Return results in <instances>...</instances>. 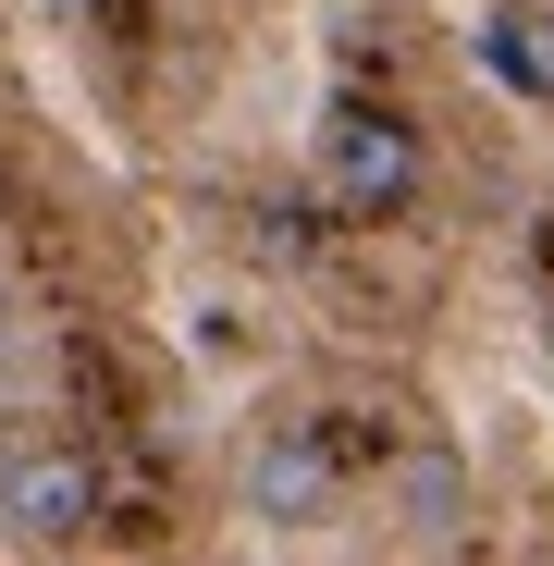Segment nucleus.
Masks as SVG:
<instances>
[{"label":"nucleus","instance_id":"f257e3e1","mask_svg":"<svg viewBox=\"0 0 554 566\" xmlns=\"http://www.w3.org/2000/svg\"><path fill=\"white\" fill-rule=\"evenodd\" d=\"M419 185H431V148H419L407 112L345 99V112L321 124V210H333V222H407Z\"/></svg>","mask_w":554,"mask_h":566},{"label":"nucleus","instance_id":"f03ea898","mask_svg":"<svg viewBox=\"0 0 554 566\" xmlns=\"http://www.w3.org/2000/svg\"><path fill=\"white\" fill-rule=\"evenodd\" d=\"M234 505H247L259 530H321V517H345V455H333V431H321V419H271V431L234 455Z\"/></svg>","mask_w":554,"mask_h":566},{"label":"nucleus","instance_id":"7ed1b4c3","mask_svg":"<svg viewBox=\"0 0 554 566\" xmlns=\"http://www.w3.org/2000/svg\"><path fill=\"white\" fill-rule=\"evenodd\" d=\"M100 530V468H86L74 443H13L0 455V542H25V554H62Z\"/></svg>","mask_w":554,"mask_h":566},{"label":"nucleus","instance_id":"20e7f679","mask_svg":"<svg viewBox=\"0 0 554 566\" xmlns=\"http://www.w3.org/2000/svg\"><path fill=\"white\" fill-rule=\"evenodd\" d=\"M383 505H395L407 542H456V517H469V468H456L443 443H407L395 481H383Z\"/></svg>","mask_w":554,"mask_h":566},{"label":"nucleus","instance_id":"39448f33","mask_svg":"<svg viewBox=\"0 0 554 566\" xmlns=\"http://www.w3.org/2000/svg\"><path fill=\"white\" fill-rule=\"evenodd\" d=\"M481 62H493L505 86H530V99H554V13H542V0L493 13V25H481Z\"/></svg>","mask_w":554,"mask_h":566},{"label":"nucleus","instance_id":"423d86ee","mask_svg":"<svg viewBox=\"0 0 554 566\" xmlns=\"http://www.w3.org/2000/svg\"><path fill=\"white\" fill-rule=\"evenodd\" d=\"M38 13H50V25H100V0H38Z\"/></svg>","mask_w":554,"mask_h":566}]
</instances>
